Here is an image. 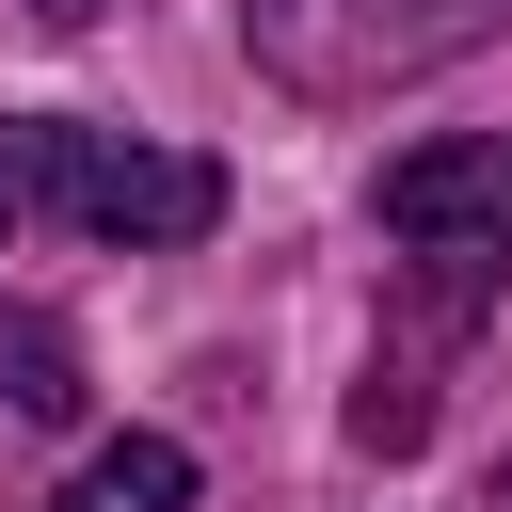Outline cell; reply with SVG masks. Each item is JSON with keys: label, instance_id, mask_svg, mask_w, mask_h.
I'll return each instance as SVG.
<instances>
[{"label": "cell", "instance_id": "1", "mask_svg": "<svg viewBox=\"0 0 512 512\" xmlns=\"http://www.w3.org/2000/svg\"><path fill=\"white\" fill-rule=\"evenodd\" d=\"M384 240L416 256V336L368 352L352 448H416V432H432V368H448V352L480 336V304L512 288V144H496V128L400 144V160H384Z\"/></svg>", "mask_w": 512, "mask_h": 512}, {"label": "cell", "instance_id": "2", "mask_svg": "<svg viewBox=\"0 0 512 512\" xmlns=\"http://www.w3.org/2000/svg\"><path fill=\"white\" fill-rule=\"evenodd\" d=\"M0 160H16V208L80 224V240H112V256H176V240H208V224H224V160L144 144V128L16 112V128H0Z\"/></svg>", "mask_w": 512, "mask_h": 512}, {"label": "cell", "instance_id": "3", "mask_svg": "<svg viewBox=\"0 0 512 512\" xmlns=\"http://www.w3.org/2000/svg\"><path fill=\"white\" fill-rule=\"evenodd\" d=\"M496 32H512V0H240V64L304 112H368Z\"/></svg>", "mask_w": 512, "mask_h": 512}, {"label": "cell", "instance_id": "4", "mask_svg": "<svg viewBox=\"0 0 512 512\" xmlns=\"http://www.w3.org/2000/svg\"><path fill=\"white\" fill-rule=\"evenodd\" d=\"M0 416H16V432H64V416H80V336H64L48 304H0Z\"/></svg>", "mask_w": 512, "mask_h": 512}, {"label": "cell", "instance_id": "5", "mask_svg": "<svg viewBox=\"0 0 512 512\" xmlns=\"http://www.w3.org/2000/svg\"><path fill=\"white\" fill-rule=\"evenodd\" d=\"M48 512H192V448H176V432H112Z\"/></svg>", "mask_w": 512, "mask_h": 512}, {"label": "cell", "instance_id": "6", "mask_svg": "<svg viewBox=\"0 0 512 512\" xmlns=\"http://www.w3.org/2000/svg\"><path fill=\"white\" fill-rule=\"evenodd\" d=\"M32 16H64V32H80V16H112V0H32Z\"/></svg>", "mask_w": 512, "mask_h": 512}, {"label": "cell", "instance_id": "7", "mask_svg": "<svg viewBox=\"0 0 512 512\" xmlns=\"http://www.w3.org/2000/svg\"><path fill=\"white\" fill-rule=\"evenodd\" d=\"M16 224H32V208H16V160H0V240H16Z\"/></svg>", "mask_w": 512, "mask_h": 512}, {"label": "cell", "instance_id": "8", "mask_svg": "<svg viewBox=\"0 0 512 512\" xmlns=\"http://www.w3.org/2000/svg\"><path fill=\"white\" fill-rule=\"evenodd\" d=\"M496 496H512V480H496Z\"/></svg>", "mask_w": 512, "mask_h": 512}]
</instances>
